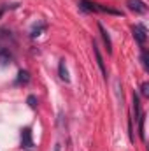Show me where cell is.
I'll return each instance as SVG.
<instances>
[{"label": "cell", "mask_w": 149, "mask_h": 151, "mask_svg": "<svg viewBox=\"0 0 149 151\" xmlns=\"http://www.w3.org/2000/svg\"><path fill=\"white\" fill-rule=\"evenodd\" d=\"M34 146L35 144H34V139H32V128L27 127V128L21 130V148L27 151H32Z\"/></svg>", "instance_id": "cell-1"}, {"label": "cell", "mask_w": 149, "mask_h": 151, "mask_svg": "<svg viewBox=\"0 0 149 151\" xmlns=\"http://www.w3.org/2000/svg\"><path fill=\"white\" fill-rule=\"evenodd\" d=\"M62 150V144H60V142H56V144H54V150L53 151H60Z\"/></svg>", "instance_id": "cell-16"}, {"label": "cell", "mask_w": 149, "mask_h": 151, "mask_svg": "<svg viewBox=\"0 0 149 151\" xmlns=\"http://www.w3.org/2000/svg\"><path fill=\"white\" fill-rule=\"evenodd\" d=\"M132 111H133V114H135V121L139 119V116L142 114V111H140V100H139V95L133 91V95H132Z\"/></svg>", "instance_id": "cell-5"}, {"label": "cell", "mask_w": 149, "mask_h": 151, "mask_svg": "<svg viewBox=\"0 0 149 151\" xmlns=\"http://www.w3.org/2000/svg\"><path fill=\"white\" fill-rule=\"evenodd\" d=\"M46 28H47V25H46L44 21H37V23L32 27V30H30V37H32V39L39 37V35H40V34H42Z\"/></svg>", "instance_id": "cell-8"}, {"label": "cell", "mask_w": 149, "mask_h": 151, "mask_svg": "<svg viewBox=\"0 0 149 151\" xmlns=\"http://www.w3.org/2000/svg\"><path fill=\"white\" fill-rule=\"evenodd\" d=\"M11 62H12V55H11V51L5 49V47H0V65H2V67H7Z\"/></svg>", "instance_id": "cell-7"}, {"label": "cell", "mask_w": 149, "mask_h": 151, "mask_svg": "<svg viewBox=\"0 0 149 151\" xmlns=\"http://www.w3.org/2000/svg\"><path fill=\"white\" fill-rule=\"evenodd\" d=\"M126 7L135 14H146L148 12V5L144 0H126Z\"/></svg>", "instance_id": "cell-2"}, {"label": "cell", "mask_w": 149, "mask_h": 151, "mask_svg": "<svg viewBox=\"0 0 149 151\" xmlns=\"http://www.w3.org/2000/svg\"><path fill=\"white\" fill-rule=\"evenodd\" d=\"M93 53H95V58H97V63H98V67H100V72H102V76H104V77H107L105 63H104V58H102V55H100V49H98L97 42H93Z\"/></svg>", "instance_id": "cell-4"}, {"label": "cell", "mask_w": 149, "mask_h": 151, "mask_svg": "<svg viewBox=\"0 0 149 151\" xmlns=\"http://www.w3.org/2000/svg\"><path fill=\"white\" fill-rule=\"evenodd\" d=\"M79 7L84 12H97V2L91 0H79Z\"/></svg>", "instance_id": "cell-9"}, {"label": "cell", "mask_w": 149, "mask_h": 151, "mask_svg": "<svg viewBox=\"0 0 149 151\" xmlns=\"http://www.w3.org/2000/svg\"><path fill=\"white\" fill-rule=\"evenodd\" d=\"M28 83H30V72H28V70H19V72H18V77H16V83H14V84L21 86V84H28Z\"/></svg>", "instance_id": "cell-12"}, {"label": "cell", "mask_w": 149, "mask_h": 151, "mask_svg": "<svg viewBox=\"0 0 149 151\" xmlns=\"http://www.w3.org/2000/svg\"><path fill=\"white\" fill-rule=\"evenodd\" d=\"M140 93H142V97H149V83H142L140 84Z\"/></svg>", "instance_id": "cell-15"}, {"label": "cell", "mask_w": 149, "mask_h": 151, "mask_svg": "<svg viewBox=\"0 0 149 151\" xmlns=\"http://www.w3.org/2000/svg\"><path fill=\"white\" fill-rule=\"evenodd\" d=\"M58 74H60V79H62V81L70 83V77H69V70H67L65 60H60V63H58Z\"/></svg>", "instance_id": "cell-10"}, {"label": "cell", "mask_w": 149, "mask_h": 151, "mask_svg": "<svg viewBox=\"0 0 149 151\" xmlns=\"http://www.w3.org/2000/svg\"><path fill=\"white\" fill-rule=\"evenodd\" d=\"M137 123H139V137H140L142 142H146V128H144V125H146V114L144 113L139 116Z\"/></svg>", "instance_id": "cell-11"}, {"label": "cell", "mask_w": 149, "mask_h": 151, "mask_svg": "<svg viewBox=\"0 0 149 151\" xmlns=\"http://www.w3.org/2000/svg\"><path fill=\"white\" fill-rule=\"evenodd\" d=\"M98 30H100V34H102V39H104V42H105L107 53L111 55V53H112V40H111V37H109V34H107V30L104 28V25H102V23H98Z\"/></svg>", "instance_id": "cell-6"}, {"label": "cell", "mask_w": 149, "mask_h": 151, "mask_svg": "<svg viewBox=\"0 0 149 151\" xmlns=\"http://www.w3.org/2000/svg\"><path fill=\"white\" fill-rule=\"evenodd\" d=\"M140 62H142V65H144V69L148 70L149 69V56H148V49L142 46V49H140Z\"/></svg>", "instance_id": "cell-13"}, {"label": "cell", "mask_w": 149, "mask_h": 151, "mask_svg": "<svg viewBox=\"0 0 149 151\" xmlns=\"http://www.w3.org/2000/svg\"><path fill=\"white\" fill-rule=\"evenodd\" d=\"M132 34H133V39H135L140 46L146 44V40H148V32H146V28H144L142 25H135V27L132 28Z\"/></svg>", "instance_id": "cell-3"}, {"label": "cell", "mask_w": 149, "mask_h": 151, "mask_svg": "<svg viewBox=\"0 0 149 151\" xmlns=\"http://www.w3.org/2000/svg\"><path fill=\"white\" fill-rule=\"evenodd\" d=\"M27 102H28V106H30L32 109H37V97H35V95H28Z\"/></svg>", "instance_id": "cell-14"}]
</instances>
